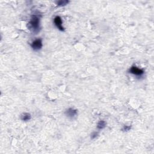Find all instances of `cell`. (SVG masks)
<instances>
[{"label": "cell", "instance_id": "4", "mask_svg": "<svg viewBox=\"0 0 154 154\" xmlns=\"http://www.w3.org/2000/svg\"><path fill=\"white\" fill-rule=\"evenodd\" d=\"M54 22L55 23V26L60 31H64L65 28L62 26V20L60 16H56L54 19Z\"/></svg>", "mask_w": 154, "mask_h": 154}, {"label": "cell", "instance_id": "3", "mask_svg": "<svg viewBox=\"0 0 154 154\" xmlns=\"http://www.w3.org/2000/svg\"><path fill=\"white\" fill-rule=\"evenodd\" d=\"M129 73L136 76H141L144 74V71L136 66H132L129 69Z\"/></svg>", "mask_w": 154, "mask_h": 154}, {"label": "cell", "instance_id": "1", "mask_svg": "<svg viewBox=\"0 0 154 154\" xmlns=\"http://www.w3.org/2000/svg\"><path fill=\"white\" fill-rule=\"evenodd\" d=\"M28 24L29 28L33 33H38L40 30V18L37 15H34L31 17Z\"/></svg>", "mask_w": 154, "mask_h": 154}, {"label": "cell", "instance_id": "8", "mask_svg": "<svg viewBox=\"0 0 154 154\" xmlns=\"http://www.w3.org/2000/svg\"><path fill=\"white\" fill-rule=\"evenodd\" d=\"M69 3L68 1H66V0H63V1H58L56 2V4L58 6H65L66 5H67Z\"/></svg>", "mask_w": 154, "mask_h": 154}, {"label": "cell", "instance_id": "2", "mask_svg": "<svg viewBox=\"0 0 154 154\" xmlns=\"http://www.w3.org/2000/svg\"><path fill=\"white\" fill-rule=\"evenodd\" d=\"M31 48L34 51H39L42 48V40L40 39H38L32 42L31 44Z\"/></svg>", "mask_w": 154, "mask_h": 154}, {"label": "cell", "instance_id": "7", "mask_svg": "<svg viewBox=\"0 0 154 154\" xmlns=\"http://www.w3.org/2000/svg\"><path fill=\"white\" fill-rule=\"evenodd\" d=\"M106 126V123L104 121H100L98 123L97 128L99 129H102Z\"/></svg>", "mask_w": 154, "mask_h": 154}, {"label": "cell", "instance_id": "10", "mask_svg": "<svg viewBox=\"0 0 154 154\" xmlns=\"http://www.w3.org/2000/svg\"><path fill=\"white\" fill-rule=\"evenodd\" d=\"M123 129L125 131H128L129 130L131 129V126H127V125H125V126H123Z\"/></svg>", "mask_w": 154, "mask_h": 154}, {"label": "cell", "instance_id": "9", "mask_svg": "<svg viewBox=\"0 0 154 154\" xmlns=\"http://www.w3.org/2000/svg\"><path fill=\"white\" fill-rule=\"evenodd\" d=\"M98 136V133L96 132H93L92 134H91V138L92 139H94V138H96V137Z\"/></svg>", "mask_w": 154, "mask_h": 154}, {"label": "cell", "instance_id": "5", "mask_svg": "<svg viewBox=\"0 0 154 154\" xmlns=\"http://www.w3.org/2000/svg\"><path fill=\"white\" fill-rule=\"evenodd\" d=\"M65 114L69 118H74L77 115V110L74 108H70L65 111Z\"/></svg>", "mask_w": 154, "mask_h": 154}, {"label": "cell", "instance_id": "6", "mask_svg": "<svg viewBox=\"0 0 154 154\" xmlns=\"http://www.w3.org/2000/svg\"><path fill=\"white\" fill-rule=\"evenodd\" d=\"M31 114H30V113H23V114L21 115V119L22 121H28L31 119Z\"/></svg>", "mask_w": 154, "mask_h": 154}]
</instances>
